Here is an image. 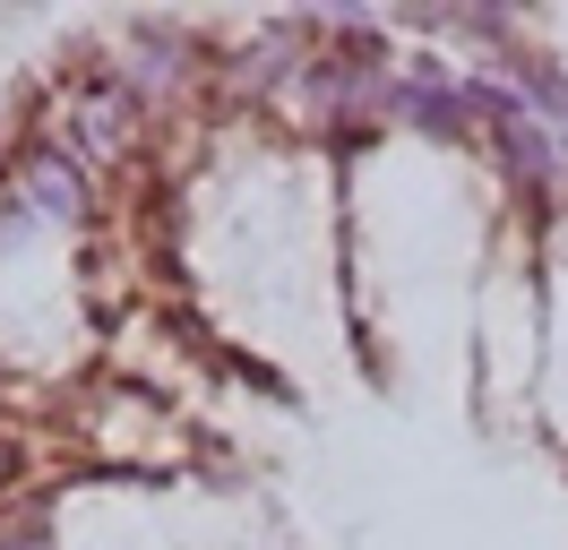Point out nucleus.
Masks as SVG:
<instances>
[{"instance_id":"nucleus-6","label":"nucleus","mask_w":568,"mask_h":550,"mask_svg":"<svg viewBox=\"0 0 568 550\" xmlns=\"http://www.w3.org/2000/svg\"><path fill=\"white\" fill-rule=\"evenodd\" d=\"M18 465H27V456H18V439H0V508H9V490H18Z\"/></svg>"},{"instance_id":"nucleus-4","label":"nucleus","mask_w":568,"mask_h":550,"mask_svg":"<svg viewBox=\"0 0 568 550\" xmlns=\"http://www.w3.org/2000/svg\"><path fill=\"white\" fill-rule=\"evenodd\" d=\"M388 121H396V130H414V138H439V146H465V138H474V112H465V78H457V69H439V61L396 69V86H388Z\"/></svg>"},{"instance_id":"nucleus-2","label":"nucleus","mask_w":568,"mask_h":550,"mask_svg":"<svg viewBox=\"0 0 568 550\" xmlns=\"http://www.w3.org/2000/svg\"><path fill=\"white\" fill-rule=\"evenodd\" d=\"M9 206L27 215V224H52V233H78L87 215H95V181H87V164H78V146H61V138H27L18 146V190H9Z\"/></svg>"},{"instance_id":"nucleus-1","label":"nucleus","mask_w":568,"mask_h":550,"mask_svg":"<svg viewBox=\"0 0 568 550\" xmlns=\"http://www.w3.org/2000/svg\"><path fill=\"white\" fill-rule=\"evenodd\" d=\"M465 112H474V138H491V155L508 164V181H526V198H560L568 190V138L551 130V121H534L517 86L465 78Z\"/></svg>"},{"instance_id":"nucleus-5","label":"nucleus","mask_w":568,"mask_h":550,"mask_svg":"<svg viewBox=\"0 0 568 550\" xmlns=\"http://www.w3.org/2000/svg\"><path fill=\"white\" fill-rule=\"evenodd\" d=\"M0 550H52V516L36 499H9L0 508Z\"/></svg>"},{"instance_id":"nucleus-3","label":"nucleus","mask_w":568,"mask_h":550,"mask_svg":"<svg viewBox=\"0 0 568 550\" xmlns=\"http://www.w3.org/2000/svg\"><path fill=\"white\" fill-rule=\"evenodd\" d=\"M146 130V95L121 78V61L112 69H87L70 86V138L87 146V155H130Z\"/></svg>"}]
</instances>
